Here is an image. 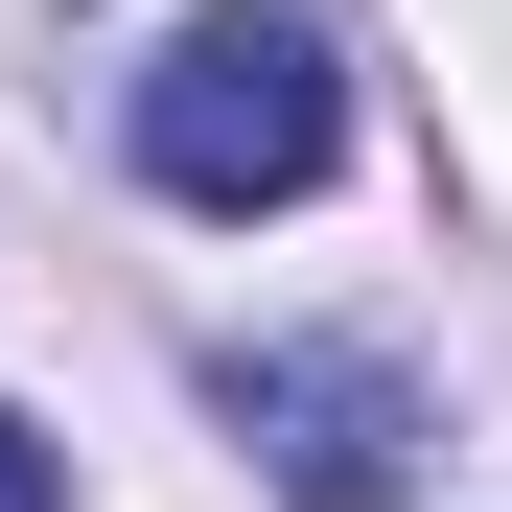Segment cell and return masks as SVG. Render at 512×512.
I'll list each match as a JSON object with an SVG mask.
<instances>
[{"mask_svg": "<svg viewBox=\"0 0 512 512\" xmlns=\"http://www.w3.org/2000/svg\"><path fill=\"white\" fill-rule=\"evenodd\" d=\"M326 163H350V70H326V24H280V0H233V24H187L140 70V187L163 210H303Z\"/></svg>", "mask_w": 512, "mask_h": 512, "instance_id": "cell-1", "label": "cell"}, {"mask_svg": "<svg viewBox=\"0 0 512 512\" xmlns=\"http://www.w3.org/2000/svg\"><path fill=\"white\" fill-rule=\"evenodd\" d=\"M233 443L280 466L303 512H373V489L419 466V396H396L373 350H233Z\"/></svg>", "mask_w": 512, "mask_h": 512, "instance_id": "cell-2", "label": "cell"}, {"mask_svg": "<svg viewBox=\"0 0 512 512\" xmlns=\"http://www.w3.org/2000/svg\"><path fill=\"white\" fill-rule=\"evenodd\" d=\"M0 512H70V466H47V419H0Z\"/></svg>", "mask_w": 512, "mask_h": 512, "instance_id": "cell-3", "label": "cell"}]
</instances>
